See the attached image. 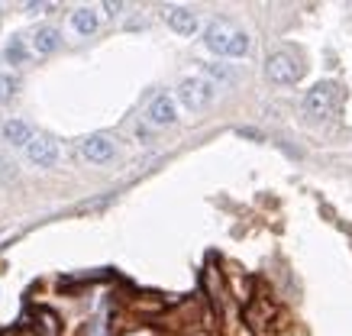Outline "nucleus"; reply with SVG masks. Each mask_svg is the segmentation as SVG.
I'll list each match as a JSON object with an SVG mask.
<instances>
[{
  "mask_svg": "<svg viewBox=\"0 0 352 336\" xmlns=\"http://www.w3.org/2000/svg\"><path fill=\"white\" fill-rule=\"evenodd\" d=\"M0 133H3V142H10V146H30L32 139L30 123H23V120H7L0 126Z\"/></svg>",
  "mask_w": 352,
  "mask_h": 336,
  "instance_id": "nucleus-10",
  "label": "nucleus"
},
{
  "mask_svg": "<svg viewBox=\"0 0 352 336\" xmlns=\"http://www.w3.org/2000/svg\"><path fill=\"white\" fill-rule=\"evenodd\" d=\"M3 58H7L10 65H26V58H30V52H26V45H23V39H10V43H7V49H3Z\"/></svg>",
  "mask_w": 352,
  "mask_h": 336,
  "instance_id": "nucleus-12",
  "label": "nucleus"
},
{
  "mask_svg": "<svg viewBox=\"0 0 352 336\" xmlns=\"http://www.w3.org/2000/svg\"><path fill=\"white\" fill-rule=\"evenodd\" d=\"M58 146H55L52 139H45V136H32L30 146H26V159H30L32 165H39V168H52L55 162H58Z\"/></svg>",
  "mask_w": 352,
  "mask_h": 336,
  "instance_id": "nucleus-6",
  "label": "nucleus"
},
{
  "mask_svg": "<svg viewBox=\"0 0 352 336\" xmlns=\"http://www.w3.org/2000/svg\"><path fill=\"white\" fill-rule=\"evenodd\" d=\"M104 10H107V13H110V16H117V13H120V10H123V7H120V3H104Z\"/></svg>",
  "mask_w": 352,
  "mask_h": 336,
  "instance_id": "nucleus-15",
  "label": "nucleus"
},
{
  "mask_svg": "<svg viewBox=\"0 0 352 336\" xmlns=\"http://www.w3.org/2000/svg\"><path fill=\"white\" fill-rule=\"evenodd\" d=\"M204 45L217 55H226V58H243L249 52V36L243 30H236L223 20H214L207 30H204Z\"/></svg>",
  "mask_w": 352,
  "mask_h": 336,
  "instance_id": "nucleus-1",
  "label": "nucleus"
},
{
  "mask_svg": "<svg viewBox=\"0 0 352 336\" xmlns=\"http://www.w3.org/2000/svg\"><path fill=\"white\" fill-rule=\"evenodd\" d=\"M204 71H207V81L214 85V81H220V85H233L236 81V71L230 65H204Z\"/></svg>",
  "mask_w": 352,
  "mask_h": 336,
  "instance_id": "nucleus-13",
  "label": "nucleus"
},
{
  "mask_svg": "<svg viewBox=\"0 0 352 336\" xmlns=\"http://www.w3.org/2000/svg\"><path fill=\"white\" fill-rule=\"evenodd\" d=\"M340 107V87L333 85V81H320V85H314L304 94V110H307V117L314 120H327L336 113Z\"/></svg>",
  "mask_w": 352,
  "mask_h": 336,
  "instance_id": "nucleus-2",
  "label": "nucleus"
},
{
  "mask_svg": "<svg viewBox=\"0 0 352 336\" xmlns=\"http://www.w3.org/2000/svg\"><path fill=\"white\" fill-rule=\"evenodd\" d=\"M58 45H62V33L55 26H39L32 33V52L36 55H52Z\"/></svg>",
  "mask_w": 352,
  "mask_h": 336,
  "instance_id": "nucleus-9",
  "label": "nucleus"
},
{
  "mask_svg": "<svg viewBox=\"0 0 352 336\" xmlns=\"http://www.w3.org/2000/svg\"><path fill=\"white\" fill-rule=\"evenodd\" d=\"M72 26H75V33L81 36H94L97 33V13L91 7H81V10L72 13Z\"/></svg>",
  "mask_w": 352,
  "mask_h": 336,
  "instance_id": "nucleus-11",
  "label": "nucleus"
},
{
  "mask_svg": "<svg viewBox=\"0 0 352 336\" xmlns=\"http://www.w3.org/2000/svg\"><path fill=\"white\" fill-rule=\"evenodd\" d=\"M217 98V85H210L207 78H184L178 85V104L184 110H204Z\"/></svg>",
  "mask_w": 352,
  "mask_h": 336,
  "instance_id": "nucleus-3",
  "label": "nucleus"
},
{
  "mask_svg": "<svg viewBox=\"0 0 352 336\" xmlns=\"http://www.w3.org/2000/svg\"><path fill=\"white\" fill-rule=\"evenodd\" d=\"M265 75L272 78L275 85H298V78L304 75V68H300V62L291 52H275V55H268Z\"/></svg>",
  "mask_w": 352,
  "mask_h": 336,
  "instance_id": "nucleus-4",
  "label": "nucleus"
},
{
  "mask_svg": "<svg viewBox=\"0 0 352 336\" xmlns=\"http://www.w3.org/2000/svg\"><path fill=\"white\" fill-rule=\"evenodd\" d=\"M165 23H168L178 36L197 33V13H194L191 7H168V10H165Z\"/></svg>",
  "mask_w": 352,
  "mask_h": 336,
  "instance_id": "nucleus-8",
  "label": "nucleus"
},
{
  "mask_svg": "<svg viewBox=\"0 0 352 336\" xmlns=\"http://www.w3.org/2000/svg\"><path fill=\"white\" fill-rule=\"evenodd\" d=\"M146 117H149L152 126H171V123L178 120V107H175V100H171L168 94H159V98H152Z\"/></svg>",
  "mask_w": 352,
  "mask_h": 336,
  "instance_id": "nucleus-7",
  "label": "nucleus"
},
{
  "mask_svg": "<svg viewBox=\"0 0 352 336\" xmlns=\"http://www.w3.org/2000/svg\"><path fill=\"white\" fill-rule=\"evenodd\" d=\"M81 155H85L87 162L94 165H107L113 155H117V142L110 139V136H87L85 142H81Z\"/></svg>",
  "mask_w": 352,
  "mask_h": 336,
  "instance_id": "nucleus-5",
  "label": "nucleus"
},
{
  "mask_svg": "<svg viewBox=\"0 0 352 336\" xmlns=\"http://www.w3.org/2000/svg\"><path fill=\"white\" fill-rule=\"evenodd\" d=\"M16 87H20V81L13 75H7V71H0V104H7V100L16 94Z\"/></svg>",
  "mask_w": 352,
  "mask_h": 336,
  "instance_id": "nucleus-14",
  "label": "nucleus"
}]
</instances>
